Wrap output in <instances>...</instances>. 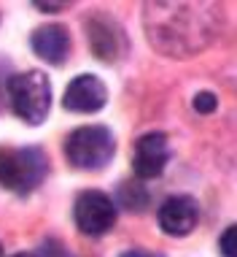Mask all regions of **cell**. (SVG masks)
Instances as JSON below:
<instances>
[{
  "mask_svg": "<svg viewBox=\"0 0 237 257\" xmlns=\"http://www.w3.org/2000/svg\"><path fill=\"white\" fill-rule=\"evenodd\" d=\"M8 98L11 108L27 124H40L46 122L48 108H52V84L46 73L40 71H24L11 76L8 81Z\"/></svg>",
  "mask_w": 237,
  "mask_h": 257,
  "instance_id": "4",
  "label": "cell"
},
{
  "mask_svg": "<svg viewBox=\"0 0 237 257\" xmlns=\"http://www.w3.org/2000/svg\"><path fill=\"white\" fill-rule=\"evenodd\" d=\"M11 257H38V254H32V252H19V254H11Z\"/></svg>",
  "mask_w": 237,
  "mask_h": 257,
  "instance_id": "16",
  "label": "cell"
},
{
  "mask_svg": "<svg viewBox=\"0 0 237 257\" xmlns=\"http://www.w3.org/2000/svg\"><path fill=\"white\" fill-rule=\"evenodd\" d=\"M116 211L118 208L114 206L110 195H106V192H100V190L81 192L73 203L76 227H78L84 235H92V238L106 235L110 227L116 225Z\"/></svg>",
  "mask_w": 237,
  "mask_h": 257,
  "instance_id": "5",
  "label": "cell"
},
{
  "mask_svg": "<svg viewBox=\"0 0 237 257\" xmlns=\"http://www.w3.org/2000/svg\"><path fill=\"white\" fill-rule=\"evenodd\" d=\"M0 252H3V249H0Z\"/></svg>",
  "mask_w": 237,
  "mask_h": 257,
  "instance_id": "17",
  "label": "cell"
},
{
  "mask_svg": "<svg viewBox=\"0 0 237 257\" xmlns=\"http://www.w3.org/2000/svg\"><path fill=\"white\" fill-rule=\"evenodd\" d=\"M192 106H194V111H200V114H213V111L218 108V98H216L213 92H208V89H202V92L194 95Z\"/></svg>",
  "mask_w": 237,
  "mask_h": 257,
  "instance_id": "12",
  "label": "cell"
},
{
  "mask_svg": "<svg viewBox=\"0 0 237 257\" xmlns=\"http://www.w3.org/2000/svg\"><path fill=\"white\" fill-rule=\"evenodd\" d=\"M116 155V138L102 124L76 127L65 138V157L78 171H100Z\"/></svg>",
  "mask_w": 237,
  "mask_h": 257,
  "instance_id": "3",
  "label": "cell"
},
{
  "mask_svg": "<svg viewBox=\"0 0 237 257\" xmlns=\"http://www.w3.org/2000/svg\"><path fill=\"white\" fill-rule=\"evenodd\" d=\"M172 157L170 141H167L164 133L159 130H151V133H143L135 141V149H132V171H135L138 182H148V179L162 176L167 163Z\"/></svg>",
  "mask_w": 237,
  "mask_h": 257,
  "instance_id": "6",
  "label": "cell"
},
{
  "mask_svg": "<svg viewBox=\"0 0 237 257\" xmlns=\"http://www.w3.org/2000/svg\"><path fill=\"white\" fill-rule=\"evenodd\" d=\"M30 46L40 60H46L48 65H62L70 54V33L65 25H40L38 30H32Z\"/></svg>",
  "mask_w": 237,
  "mask_h": 257,
  "instance_id": "10",
  "label": "cell"
},
{
  "mask_svg": "<svg viewBox=\"0 0 237 257\" xmlns=\"http://www.w3.org/2000/svg\"><path fill=\"white\" fill-rule=\"evenodd\" d=\"M143 27L148 44L167 57H192L218 33L213 3H146Z\"/></svg>",
  "mask_w": 237,
  "mask_h": 257,
  "instance_id": "1",
  "label": "cell"
},
{
  "mask_svg": "<svg viewBox=\"0 0 237 257\" xmlns=\"http://www.w3.org/2000/svg\"><path fill=\"white\" fill-rule=\"evenodd\" d=\"M218 249L224 257H234V227H226L224 235L218 238Z\"/></svg>",
  "mask_w": 237,
  "mask_h": 257,
  "instance_id": "13",
  "label": "cell"
},
{
  "mask_svg": "<svg viewBox=\"0 0 237 257\" xmlns=\"http://www.w3.org/2000/svg\"><path fill=\"white\" fill-rule=\"evenodd\" d=\"M48 163L44 149L38 147H0V187L16 192V195H30L36 187L46 179Z\"/></svg>",
  "mask_w": 237,
  "mask_h": 257,
  "instance_id": "2",
  "label": "cell"
},
{
  "mask_svg": "<svg viewBox=\"0 0 237 257\" xmlns=\"http://www.w3.org/2000/svg\"><path fill=\"white\" fill-rule=\"evenodd\" d=\"M36 9H38V11H65L68 3H44V0H38Z\"/></svg>",
  "mask_w": 237,
  "mask_h": 257,
  "instance_id": "15",
  "label": "cell"
},
{
  "mask_svg": "<svg viewBox=\"0 0 237 257\" xmlns=\"http://www.w3.org/2000/svg\"><path fill=\"white\" fill-rule=\"evenodd\" d=\"M108 89L97 79L94 73H81L68 84L65 95H62V106L73 114H94L106 106Z\"/></svg>",
  "mask_w": 237,
  "mask_h": 257,
  "instance_id": "9",
  "label": "cell"
},
{
  "mask_svg": "<svg viewBox=\"0 0 237 257\" xmlns=\"http://www.w3.org/2000/svg\"><path fill=\"white\" fill-rule=\"evenodd\" d=\"M118 257H162L159 252H148V249H127V252H122Z\"/></svg>",
  "mask_w": 237,
  "mask_h": 257,
  "instance_id": "14",
  "label": "cell"
},
{
  "mask_svg": "<svg viewBox=\"0 0 237 257\" xmlns=\"http://www.w3.org/2000/svg\"><path fill=\"white\" fill-rule=\"evenodd\" d=\"M148 203H151V195H148V190L143 187V182L127 179V182L118 184L114 206H122L124 211H132V214H143L146 208H148Z\"/></svg>",
  "mask_w": 237,
  "mask_h": 257,
  "instance_id": "11",
  "label": "cell"
},
{
  "mask_svg": "<svg viewBox=\"0 0 237 257\" xmlns=\"http://www.w3.org/2000/svg\"><path fill=\"white\" fill-rule=\"evenodd\" d=\"M156 222L162 227V233L172 235V238H184L197 227L200 206L192 195H170L156 208Z\"/></svg>",
  "mask_w": 237,
  "mask_h": 257,
  "instance_id": "8",
  "label": "cell"
},
{
  "mask_svg": "<svg viewBox=\"0 0 237 257\" xmlns=\"http://www.w3.org/2000/svg\"><path fill=\"white\" fill-rule=\"evenodd\" d=\"M84 30H86L89 49H92V54L102 62H116L124 54V49H127L124 30L110 17H106L102 11H97L92 19H86Z\"/></svg>",
  "mask_w": 237,
  "mask_h": 257,
  "instance_id": "7",
  "label": "cell"
}]
</instances>
